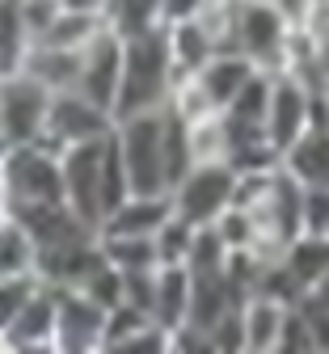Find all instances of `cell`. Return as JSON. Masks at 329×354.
<instances>
[{
  "mask_svg": "<svg viewBox=\"0 0 329 354\" xmlns=\"http://www.w3.org/2000/svg\"><path fill=\"white\" fill-rule=\"evenodd\" d=\"M55 329H60V291L42 279L38 295L9 325H0V346H5L9 354H21V350L46 354V350H55Z\"/></svg>",
  "mask_w": 329,
  "mask_h": 354,
  "instance_id": "9",
  "label": "cell"
},
{
  "mask_svg": "<svg viewBox=\"0 0 329 354\" xmlns=\"http://www.w3.org/2000/svg\"><path fill=\"white\" fill-rule=\"evenodd\" d=\"M21 72H30L34 80H42L46 88H80V72H85V51H72V47H55V42H34Z\"/></svg>",
  "mask_w": 329,
  "mask_h": 354,
  "instance_id": "15",
  "label": "cell"
},
{
  "mask_svg": "<svg viewBox=\"0 0 329 354\" xmlns=\"http://www.w3.org/2000/svg\"><path fill=\"white\" fill-rule=\"evenodd\" d=\"M220 236H224V245L232 249V253H245V249H258V219H254V211H245V207H237L232 203L215 224H211Z\"/></svg>",
  "mask_w": 329,
  "mask_h": 354,
  "instance_id": "27",
  "label": "cell"
},
{
  "mask_svg": "<svg viewBox=\"0 0 329 354\" xmlns=\"http://www.w3.org/2000/svg\"><path fill=\"white\" fill-rule=\"evenodd\" d=\"M312 34H317V47H312V64H317L321 80L329 84V26H321V30H312Z\"/></svg>",
  "mask_w": 329,
  "mask_h": 354,
  "instance_id": "36",
  "label": "cell"
},
{
  "mask_svg": "<svg viewBox=\"0 0 329 354\" xmlns=\"http://www.w3.org/2000/svg\"><path fill=\"white\" fill-rule=\"evenodd\" d=\"M278 350H296V354H312L317 350V333H312V321H308V308L304 304H292Z\"/></svg>",
  "mask_w": 329,
  "mask_h": 354,
  "instance_id": "32",
  "label": "cell"
},
{
  "mask_svg": "<svg viewBox=\"0 0 329 354\" xmlns=\"http://www.w3.org/2000/svg\"><path fill=\"white\" fill-rule=\"evenodd\" d=\"M42 249L30 236V228L17 215H5V228H0V274H38Z\"/></svg>",
  "mask_w": 329,
  "mask_h": 354,
  "instance_id": "20",
  "label": "cell"
},
{
  "mask_svg": "<svg viewBox=\"0 0 329 354\" xmlns=\"http://www.w3.org/2000/svg\"><path fill=\"white\" fill-rule=\"evenodd\" d=\"M274 5L292 17V26H308V17H312V0H274Z\"/></svg>",
  "mask_w": 329,
  "mask_h": 354,
  "instance_id": "37",
  "label": "cell"
},
{
  "mask_svg": "<svg viewBox=\"0 0 329 354\" xmlns=\"http://www.w3.org/2000/svg\"><path fill=\"white\" fill-rule=\"evenodd\" d=\"M123 64H127V38L106 26L98 38L85 47V72H80V93L93 97L98 106L114 110L118 88H123Z\"/></svg>",
  "mask_w": 329,
  "mask_h": 354,
  "instance_id": "11",
  "label": "cell"
},
{
  "mask_svg": "<svg viewBox=\"0 0 329 354\" xmlns=\"http://www.w3.org/2000/svg\"><path fill=\"white\" fill-rule=\"evenodd\" d=\"M292 17L274 0H237V51H245L262 72H287Z\"/></svg>",
  "mask_w": 329,
  "mask_h": 354,
  "instance_id": "4",
  "label": "cell"
},
{
  "mask_svg": "<svg viewBox=\"0 0 329 354\" xmlns=\"http://www.w3.org/2000/svg\"><path fill=\"white\" fill-rule=\"evenodd\" d=\"M127 38V64H123V88L114 102V118H135L148 110H165L177 84V64L169 47V26H152Z\"/></svg>",
  "mask_w": 329,
  "mask_h": 354,
  "instance_id": "1",
  "label": "cell"
},
{
  "mask_svg": "<svg viewBox=\"0 0 329 354\" xmlns=\"http://www.w3.org/2000/svg\"><path fill=\"white\" fill-rule=\"evenodd\" d=\"M287 313H292L287 299H274V295L254 291V295L245 299V337H249V350H258V354H278Z\"/></svg>",
  "mask_w": 329,
  "mask_h": 354,
  "instance_id": "17",
  "label": "cell"
},
{
  "mask_svg": "<svg viewBox=\"0 0 329 354\" xmlns=\"http://www.w3.org/2000/svg\"><path fill=\"white\" fill-rule=\"evenodd\" d=\"M304 232L329 236V186H308V198H304Z\"/></svg>",
  "mask_w": 329,
  "mask_h": 354,
  "instance_id": "33",
  "label": "cell"
},
{
  "mask_svg": "<svg viewBox=\"0 0 329 354\" xmlns=\"http://www.w3.org/2000/svg\"><path fill=\"white\" fill-rule=\"evenodd\" d=\"M211 0H161V13H165V26L169 21H186V17H199Z\"/></svg>",
  "mask_w": 329,
  "mask_h": 354,
  "instance_id": "34",
  "label": "cell"
},
{
  "mask_svg": "<svg viewBox=\"0 0 329 354\" xmlns=\"http://www.w3.org/2000/svg\"><path fill=\"white\" fill-rule=\"evenodd\" d=\"M110 26L118 34H139V30L165 26L161 0H114V5H110Z\"/></svg>",
  "mask_w": 329,
  "mask_h": 354,
  "instance_id": "26",
  "label": "cell"
},
{
  "mask_svg": "<svg viewBox=\"0 0 329 354\" xmlns=\"http://www.w3.org/2000/svg\"><path fill=\"white\" fill-rule=\"evenodd\" d=\"M304 131H312V88L292 72H278L274 76V93H270V114H266V136L287 156V148L304 136Z\"/></svg>",
  "mask_w": 329,
  "mask_h": 354,
  "instance_id": "10",
  "label": "cell"
},
{
  "mask_svg": "<svg viewBox=\"0 0 329 354\" xmlns=\"http://www.w3.org/2000/svg\"><path fill=\"white\" fill-rule=\"evenodd\" d=\"M68 9H89V13H110L114 0H64Z\"/></svg>",
  "mask_w": 329,
  "mask_h": 354,
  "instance_id": "39",
  "label": "cell"
},
{
  "mask_svg": "<svg viewBox=\"0 0 329 354\" xmlns=\"http://www.w3.org/2000/svg\"><path fill=\"white\" fill-rule=\"evenodd\" d=\"M241 169L232 160H203L173 186V211L195 228H211L215 219L237 203Z\"/></svg>",
  "mask_w": 329,
  "mask_h": 354,
  "instance_id": "5",
  "label": "cell"
},
{
  "mask_svg": "<svg viewBox=\"0 0 329 354\" xmlns=\"http://www.w3.org/2000/svg\"><path fill=\"white\" fill-rule=\"evenodd\" d=\"M80 291H85L93 304H102L106 313H110V308L127 304V270H123V266H114L110 257H102V261L89 270V279L80 283Z\"/></svg>",
  "mask_w": 329,
  "mask_h": 354,
  "instance_id": "25",
  "label": "cell"
},
{
  "mask_svg": "<svg viewBox=\"0 0 329 354\" xmlns=\"http://www.w3.org/2000/svg\"><path fill=\"white\" fill-rule=\"evenodd\" d=\"M165 122H169V106L123 118L114 131L127 177H131V194H173L169 160H165Z\"/></svg>",
  "mask_w": 329,
  "mask_h": 354,
  "instance_id": "2",
  "label": "cell"
},
{
  "mask_svg": "<svg viewBox=\"0 0 329 354\" xmlns=\"http://www.w3.org/2000/svg\"><path fill=\"white\" fill-rule=\"evenodd\" d=\"M21 203H68L64 156L46 144L5 148V207Z\"/></svg>",
  "mask_w": 329,
  "mask_h": 354,
  "instance_id": "3",
  "label": "cell"
},
{
  "mask_svg": "<svg viewBox=\"0 0 329 354\" xmlns=\"http://www.w3.org/2000/svg\"><path fill=\"white\" fill-rule=\"evenodd\" d=\"M169 47H173V64L177 76H190L203 72L215 55H220V42L211 34V26L203 17H186V21H169Z\"/></svg>",
  "mask_w": 329,
  "mask_h": 354,
  "instance_id": "16",
  "label": "cell"
},
{
  "mask_svg": "<svg viewBox=\"0 0 329 354\" xmlns=\"http://www.w3.org/2000/svg\"><path fill=\"white\" fill-rule=\"evenodd\" d=\"M195 236L199 228L190 219H181L177 211L165 219V228L157 232V245H161V261H190V249H195Z\"/></svg>",
  "mask_w": 329,
  "mask_h": 354,
  "instance_id": "28",
  "label": "cell"
},
{
  "mask_svg": "<svg viewBox=\"0 0 329 354\" xmlns=\"http://www.w3.org/2000/svg\"><path fill=\"white\" fill-rule=\"evenodd\" d=\"M17 9H21V21L30 30L34 42H42L46 34H51V26L60 21V13L68 9L64 0H17Z\"/></svg>",
  "mask_w": 329,
  "mask_h": 354,
  "instance_id": "31",
  "label": "cell"
},
{
  "mask_svg": "<svg viewBox=\"0 0 329 354\" xmlns=\"http://www.w3.org/2000/svg\"><path fill=\"white\" fill-rule=\"evenodd\" d=\"M110 26V13H89V9H64L60 21L51 26L42 42H55V47H72V51H85L93 38Z\"/></svg>",
  "mask_w": 329,
  "mask_h": 354,
  "instance_id": "22",
  "label": "cell"
},
{
  "mask_svg": "<svg viewBox=\"0 0 329 354\" xmlns=\"http://www.w3.org/2000/svg\"><path fill=\"white\" fill-rule=\"evenodd\" d=\"M325 93H329V84H325Z\"/></svg>",
  "mask_w": 329,
  "mask_h": 354,
  "instance_id": "40",
  "label": "cell"
},
{
  "mask_svg": "<svg viewBox=\"0 0 329 354\" xmlns=\"http://www.w3.org/2000/svg\"><path fill=\"white\" fill-rule=\"evenodd\" d=\"M304 299H308V304H317V308H325V313H329V270H325V274H321V279L308 287V295H304Z\"/></svg>",
  "mask_w": 329,
  "mask_h": 354,
  "instance_id": "38",
  "label": "cell"
},
{
  "mask_svg": "<svg viewBox=\"0 0 329 354\" xmlns=\"http://www.w3.org/2000/svg\"><path fill=\"white\" fill-rule=\"evenodd\" d=\"M207 342H211V350H228V354L249 350V337H245V304L228 308V313L207 329Z\"/></svg>",
  "mask_w": 329,
  "mask_h": 354,
  "instance_id": "29",
  "label": "cell"
},
{
  "mask_svg": "<svg viewBox=\"0 0 329 354\" xmlns=\"http://www.w3.org/2000/svg\"><path fill=\"white\" fill-rule=\"evenodd\" d=\"M51 102H55V88H46L30 72L5 76V84H0V140H5V148L38 144L46 118H51Z\"/></svg>",
  "mask_w": 329,
  "mask_h": 354,
  "instance_id": "6",
  "label": "cell"
},
{
  "mask_svg": "<svg viewBox=\"0 0 329 354\" xmlns=\"http://www.w3.org/2000/svg\"><path fill=\"white\" fill-rule=\"evenodd\" d=\"M283 266L292 270V279L304 287V295H308V287L329 270V236H312V232H304V236H296L283 253Z\"/></svg>",
  "mask_w": 329,
  "mask_h": 354,
  "instance_id": "21",
  "label": "cell"
},
{
  "mask_svg": "<svg viewBox=\"0 0 329 354\" xmlns=\"http://www.w3.org/2000/svg\"><path fill=\"white\" fill-rule=\"evenodd\" d=\"M169 110L177 114V118H186V122H207V118H215V114H224L220 110V102L211 97V88L203 84V76L199 72H190V76H177V84H173V97H169Z\"/></svg>",
  "mask_w": 329,
  "mask_h": 354,
  "instance_id": "23",
  "label": "cell"
},
{
  "mask_svg": "<svg viewBox=\"0 0 329 354\" xmlns=\"http://www.w3.org/2000/svg\"><path fill=\"white\" fill-rule=\"evenodd\" d=\"M258 72H262V68H258L245 51H220V55H215L199 76H203V84L211 88V97L220 102V110H228V106H232V97H237V93H241V88H245Z\"/></svg>",
  "mask_w": 329,
  "mask_h": 354,
  "instance_id": "18",
  "label": "cell"
},
{
  "mask_svg": "<svg viewBox=\"0 0 329 354\" xmlns=\"http://www.w3.org/2000/svg\"><path fill=\"white\" fill-rule=\"evenodd\" d=\"M118 131V118L114 110L98 106L93 97H85L80 88H64V93H55L51 102V118H46V131H42V140L51 152H68L72 144H85V140H110Z\"/></svg>",
  "mask_w": 329,
  "mask_h": 354,
  "instance_id": "7",
  "label": "cell"
},
{
  "mask_svg": "<svg viewBox=\"0 0 329 354\" xmlns=\"http://www.w3.org/2000/svg\"><path fill=\"white\" fill-rule=\"evenodd\" d=\"M283 165L304 186H329V127H312L287 148Z\"/></svg>",
  "mask_w": 329,
  "mask_h": 354,
  "instance_id": "19",
  "label": "cell"
},
{
  "mask_svg": "<svg viewBox=\"0 0 329 354\" xmlns=\"http://www.w3.org/2000/svg\"><path fill=\"white\" fill-rule=\"evenodd\" d=\"M152 317L144 313V308H135V304H118V308H110V317H106V346L102 350H123V342L127 337H135L139 329H144Z\"/></svg>",
  "mask_w": 329,
  "mask_h": 354,
  "instance_id": "30",
  "label": "cell"
},
{
  "mask_svg": "<svg viewBox=\"0 0 329 354\" xmlns=\"http://www.w3.org/2000/svg\"><path fill=\"white\" fill-rule=\"evenodd\" d=\"M300 304L308 308V321H312V333H317V350H329V313L317 308V304H308V299H300Z\"/></svg>",
  "mask_w": 329,
  "mask_h": 354,
  "instance_id": "35",
  "label": "cell"
},
{
  "mask_svg": "<svg viewBox=\"0 0 329 354\" xmlns=\"http://www.w3.org/2000/svg\"><path fill=\"white\" fill-rule=\"evenodd\" d=\"M102 249L123 270H157V266H165L157 236H102Z\"/></svg>",
  "mask_w": 329,
  "mask_h": 354,
  "instance_id": "24",
  "label": "cell"
},
{
  "mask_svg": "<svg viewBox=\"0 0 329 354\" xmlns=\"http://www.w3.org/2000/svg\"><path fill=\"white\" fill-rule=\"evenodd\" d=\"M110 140H85V144H72L64 152L68 203L98 232H102V219H106V152H110Z\"/></svg>",
  "mask_w": 329,
  "mask_h": 354,
  "instance_id": "8",
  "label": "cell"
},
{
  "mask_svg": "<svg viewBox=\"0 0 329 354\" xmlns=\"http://www.w3.org/2000/svg\"><path fill=\"white\" fill-rule=\"evenodd\" d=\"M5 215H17L30 228V236L38 241V249H60V245H76V241H93L102 236L98 228L80 219L72 211V203H21V207H5Z\"/></svg>",
  "mask_w": 329,
  "mask_h": 354,
  "instance_id": "13",
  "label": "cell"
},
{
  "mask_svg": "<svg viewBox=\"0 0 329 354\" xmlns=\"http://www.w3.org/2000/svg\"><path fill=\"white\" fill-rule=\"evenodd\" d=\"M173 215V194H131L102 224V236H157Z\"/></svg>",
  "mask_w": 329,
  "mask_h": 354,
  "instance_id": "14",
  "label": "cell"
},
{
  "mask_svg": "<svg viewBox=\"0 0 329 354\" xmlns=\"http://www.w3.org/2000/svg\"><path fill=\"white\" fill-rule=\"evenodd\" d=\"M55 287V283H51ZM60 291V329H55V350L80 354V350H102L106 346V308L93 304L80 287H55Z\"/></svg>",
  "mask_w": 329,
  "mask_h": 354,
  "instance_id": "12",
  "label": "cell"
}]
</instances>
